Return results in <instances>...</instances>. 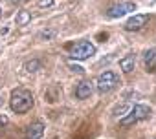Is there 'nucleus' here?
Instances as JSON below:
<instances>
[{"label":"nucleus","mask_w":156,"mask_h":139,"mask_svg":"<svg viewBox=\"0 0 156 139\" xmlns=\"http://www.w3.org/2000/svg\"><path fill=\"white\" fill-rule=\"evenodd\" d=\"M9 106L15 114H26L31 110L33 106V95L31 92L24 90V88H17L11 92V99H9Z\"/></svg>","instance_id":"obj_1"},{"label":"nucleus","mask_w":156,"mask_h":139,"mask_svg":"<svg viewBox=\"0 0 156 139\" xmlns=\"http://www.w3.org/2000/svg\"><path fill=\"white\" fill-rule=\"evenodd\" d=\"M132 11H136V4L134 2H123V4L110 6L107 9V17L108 19H119V17H125L127 13H132Z\"/></svg>","instance_id":"obj_5"},{"label":"nucleus","mask_w":156,"mask_h":139,"mask_svg":"<svg viewBox=\"0 0 156 139\" xmlns=\"http://www.w3.org/2000/svg\"><path fill=\"white\" fill-rule=\"evenodd\" d=\"M24 68H26V72H30V73H31V72H37V70L41 68V62H39L37 59H33V60L26 62V66H24Z\"/></svg>","instance_id":"obj_12"},{"label":"nucleus","mask_w":156,"mask_h":139,"mask_svg":"<svg viewBox=\"0 0 156 139\" xmlns=\"http://www.w3.org/2000/svg\"><path fill=\"white\" fill-rule=\"evenodd\" d=\"M68 53L75 60H85V59H90L92 55H96V46L88 40H79V42H73L68 46Z\"/></svg>","instance_id":"obj_2"},{"label":"nucleus","mask_w":156,"mask_h":139,"mask_svg":"<svg viewBox=\"0 0 156 139\" xmlns=\"http://www.w3.org/2000/svg\"><path fill=\"white\" fill-rule=\"evenodd\" d=\"M0 15H2V9H0Z\"/></svg>","instance_id":"obj_18"},{"label":"nucleus","mask_w":156,"mask_h":139,"mask_svg":"<svg viewBox=\"0 0 156 139\" xmlns=\"http://www.w3.org/2000/svg\"><path fill=\"white\" fill-rule=\"evenodd\" d=\"M147 22H149V15H134L125 22L123 29L125 31H140Z\"/></svg>","instance_id":"obj_6"},{"label":"nucleus","mask_w":156,"mask_h":139,"mask_svg":"<svg viewBox=\"0 0 156 139\" xmlns=\"http://www.w3.org/2000/svg\"><path fill=\"white\" fill-rule=\"evenodd\" d=\"M30 20H31V13H30V11L20 9V11L17 13V26H26Z\"/></svg>","instance_id":"obj_11"},{"label":"nucleus","mask_w":156,"mask_h":139,"mask_svg":"<svg viewBox=\"0 0 156 139\" xmlns=\"http://www.w3.org/2000/svg\"><path fill=\"white\" fill-rule=\"evenodd\" d=\"M94 93V83L92 81H81L75 86V97L77 99H88Z\"/></svg>","instance_id":"obj_8"},{"label":"nucleus","mask_w":156,"mask_h":139,"mask_svg":"<svg viewBox=\"0 0 156 139\" xmlns=\"http://www.w3.org/2000/svg\"><path fill=\"white\" fill-rule=\"evenodd\" d=\"M53 0H39V8H51Z\"/></svg>","instance_id":"obj_13"},{"label":"nucleus","mask_w":156,"mask_h":139,"mask_svg":"<svg viewBox=\"0 0 156 139\" xmlns=\"http://www.w3.org/2000/svg\"><path fill=\"white\" fill-rule=\"evenodd\" d=\"M11 2H13V4H22L24 0H11Z\"/></svg>","instance_id":"obj_17"},{"label":"nucleus","mask_w":156,"mask_h":139,"mask_svg":"<svg viewBox=\"0 0 156 139\" xmlns=\"http://www.w3.org/2000/svg\"><path fill=\"white\" fill-rule=\"evenodd\" d=\"M119 68H121V72H123V73H130L132 70L136 68V59H134V55H127V57H123V59L119 60Z\"/></svg>","instance_id":"obj_10"},{"label":"nucleus","mask_w":156,"mask_h":139,"mask_svg":"<svg viewBox=\"0 0 156 139\" xmlns=\"http://www.w3.org/2000/svg\"><path fill=\"white\" fill-rule=\"evenodd\" d=\"M149 115H151V108H149V106H145V104H134V106L129 110V114L119 121V124H121V126H132V124H136V123L147 119Z\"/></svg>","instance_id":"obj_3"},{"label":"nucleus","mask_w":156,"mask_h":139,"mask_svg":"<svg viewBox=\"0 0 156 139\" xmlns=\"http://www.w3.org/2000/svg\"><path fill=\"white\" fill-rule=\"evenodd\" d=\"M6 124H8V117H6V115H0V132L4 130Z\"/></svg>","instance_id":"obj_16"},{"label":"nucleus","mask_w":156,"mask_h":139,"mask_svg":"<svg viewBox=\"0 0 156 139\" xmlns=\"http://www.w3.org/2000/svg\"><path fill=\"white\" fill-rule=\"evenodd\" d=\"M143 64L147 73H154L156 72V48H151L143 53Z\"/></svg>","instance_id":"obj_9"},{"label":"nucleus","mask_w":156,"mask_h":139,"mask_svg":"<svg viewBox=\"0 0 156 139\" xmlns=\"http://www.w3.org/2000/svg\"><path fill=\"white\" fill-rule=\"evenodd\" d=\"M44 135V123L42 121H35L26 128L24 139H41Z\"/></svg>","instance_id":"obj_7"},{"label":"nucleus","mask_w":156,"mask_h":139,"mask_svg":"<svg viewBox=\"0 0 156 139\" xmlns=\"http://www.w3.org/2000/svg\"><path fill=\"white\" fill-rule=\"evenodd\" d=\"M53 35H55V33H53L51 29H48V31H42V33H41L39 37H41V39H51Z\"/></svg>","instance_id":"obj_15"},{"label":"nucleus","mask_w":156,"mask_h":139,"mask_svg":"<svg viewBox=\"0 0 156 139\" xmlns=\"http://www.w3.org/2000/svg\"><path fill=\"white\" fill-rule=\"evenodd\" d=\"M70 68H72V72H75V73H83V72H85V68L77 66V64H73V62H70Z\"/></svg>","instance_id":"obj_14"},{"label":"nucleus","mask_w":156,"mask_h":139,"mask_svg":"<svg viewBox=\"0 0 156 139\" xmlns=\"http://www.w3.org/2000/svg\"><path fill=\"white\" fill-rule=\"evenodd\" d=\"M118 84H119V75H118L116 72H110V70H108V72H103V73L98 77V81H96V88H98V92H99L101 95L112 92Z\"/></svg>","instance_id":"obj_4"}]
</instances>
